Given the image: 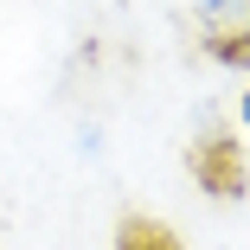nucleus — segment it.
<instances>
[{
    "instance_id": "1",
    "label": "nucleus",
    "mask_w": 250,
    "mask_h": 250,
    "mask_svg": "<svg viewBox=\"0 0 250 250\" xmlns=\"http://www.w3.org/2000/svg\"><path fill=\"white\" fill-rule=\"evenodd\" d=\"M192 32L218 71H250V0H192Z\"/></svg>"
},
{
    "instance_id": "4",
    "label": "nucleus",
    "mask_w": 250,
    "mask_h": 250,
    "mask_svg": "<svg viewBox=\"0 0 250 250\" xmlns=\"http://www.w3.org/2000/svg\"><path fill=\"white\" fill-rule=\"evenodd\" d=\"M237 135H250V90H237Z\"/></svg>"
},
{
    "instance_id": "3",
    "label": "nucleus",
    "mask_w": 250,
    "mask_h": 250,
    "mask_svg": "<svg viewBox=\"0 0 250 250\" xmlns=\"http://www.w3.org/2000/svg\"><path fill=\"white\" fill-rule=\"evenodd\" d=\"M116 250H186V237L154 212H122L116 218Z\"/></svg>"
},
{
    "instance_id": "2",
    "label": "nucleus",
    "mask_w": 250,
    "mask_h": 250,
    "mask_svg": "<svg viewBox=\"0 0 250 250\" xmlns=\"http://www.w3.org/2000/svg\"><path fill=\"white\" fill-rule=\"evenodd\" d=\"M186 173H192L199 192H212V199H244V186H250V167L237 154V141L212 135V128L186 141Z\"/></svg>"
}]
</instances>
